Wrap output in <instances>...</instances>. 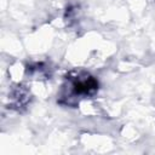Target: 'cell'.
Wrapping results in <instances>:
<instances>
[{
    "mask_svg": "<svg viewBox=\"0 0 155 155\" xmlns=\"http://www.w3.org/2000/svg\"><path fill=\"white\" fill-rule=\"evenodd\" d=\"M98 91V81L96 78L86 73H76L67 76L65 84L61 92V103L74 104L79 98L93 96Z\"/></svg>",
    "mask_w": 155,
    "mask_h": 155,
    "instance_id": "1",
    "label": "cell"
}]
</instances>
